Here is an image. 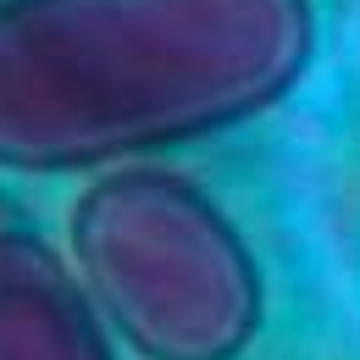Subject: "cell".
<instances>
[{"mask_svg":"<svg viewBox=\"0 0 360 360\" xmlns=\"http://www.w3.org/2000/svg\"><path fill=\"white\" fill-rule=\"evenodd\" d=\"M311 56V0H0V167L89 172L244 128Z\"/></svg>","mask_w":360,"mask_h":360,"instance_id":"1","label":"cell"},{"mask_svg":"<svg viewBox=\"0 0 360 360\" xmlns=\"http://www.w3.org/2000/svg\"><path fill=\"white\" fill-rule=\"evenodd\" d=\"M72 271L139 360H244L266 277L238 222L172 167L122 161L67 211Z\"/></svg>","mask_w":360,"mask_h":360,"instance_id":"2","label":"cell"},{"mask_svg":"<svg viewBox=\"0 0 360 360\" xmlns=\"http://www.w3.org/2000/svg\"><path fill=\"white\" fill-rule=\"evenodd\" d=\"M0 360H111V327L72 261L17 227H0Z\"/></svg>","mask_w":360,"mask_h":360,"instance_id":"3","label":"cell"}]
</instances>
